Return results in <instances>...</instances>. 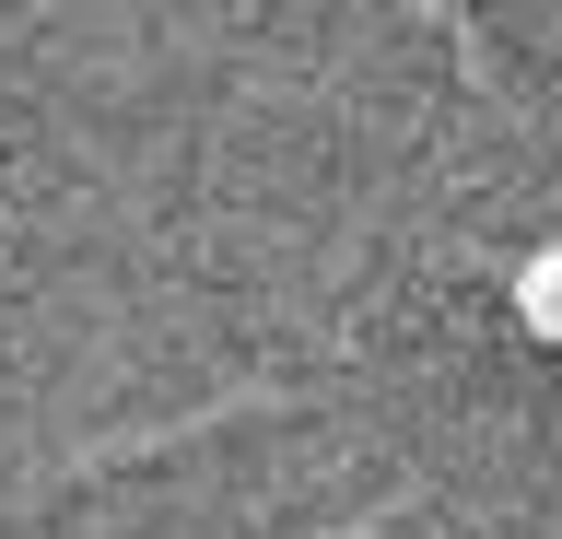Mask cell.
I'll return each instance as SVG.
<instances>
[{
    "mask_svg": "<svg viewBox=\"0 0 562 539\" xmlns=\"http://www.w3.org/2000/svg\"><path fill=\"white\" fill-rule=\"evenodd\" d=\"M516 328L562 352V247H539V258L516 270Z\"/></svg>",
    "mask_w": 562,
    "mask_h": 539,
    "instance_id": "6da1fadb",
    "label": "cell"
}]
</instances>
